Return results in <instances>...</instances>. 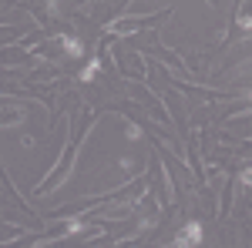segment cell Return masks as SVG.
<instances>
[{
    "label": "cell",
    "mask_w": 252,
    "mask_h": 248,
    "mask_svg": "<svg viewBox=\"0 0 252 248\" xmlns=\"http://www.w3.org/2000/svg\"><path fill=\"white\" fill-rule=\"evenodd\" d=\"M125 131H128V138H131V141H141V128H138V124H131V121H128V124H125Z\"/></svg>",
    "instance_id": "cell-4"
},
{
    "label": "cell",
    "mask_w": 252,
    "mask_h": 248,
    "mask_svg": "<svg viewBox=\"0 0 252 248\" xmlns=\"http://www.w3.org/2000/svg\"><path fill=\"white\" fill-rule=\"evenodd\" d=\"M101 74V60H91V64H88V67H84V71H81V81H84V84H88V81H94V77Z\"/></svg>",
    "instance_id": "cell-3"
},
{
    "label": "cell",
    "mask_w": 252,
    "mask_h": 248,
    "mask_svg": "<svg viewBox=\"0 0 252 248\" xmlns=\"http://www.w3.org/2000/svg\"><path fill=\"white\" fill-rule=\"evenodd\" d=\"M61 47L71 54V57H81L84 54V47H81V40L78 37H71V34H61Z\"/></svg>",
    "instance_id": "cell-2"
},
{
    "label": "cell",
    "mask_w": 252,
    "mask_h": 248,
    "mask_svg": "<svg viewBox=\"0 0 252 248\" xmlns=\"http://www.w3.org/2000/svg\"><path fill=\"white\" fill-rule=\"evenodd\" d=\"M175 245L178 248H192V245H202V225L198 221H189L185 228L175 235Z\"/></svg>",
    "instance_id": "cell-1"
}]
</instances>
